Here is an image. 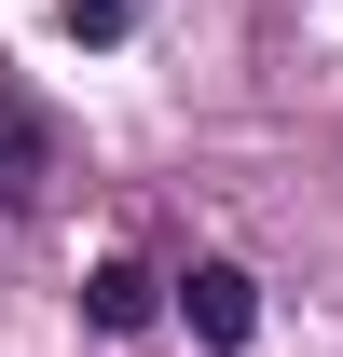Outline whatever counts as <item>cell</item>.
I'll list each match as a JSON object with an SVG mask.
<instances>
[{
	"instance_id": "cell-1",
	"label": "cell",
	"mask_w": 343,
	"mask_h": 357,
	"mask_svg": "<svg viewBox=\"0 0 343 357\" xmlns=\"http://www.w3.org/2000/svg\"><path fill=\"white\" fill-rule=\"evenodd\" d=\"M178 316H192V344H247V330H261V303H247L234 261H192V275H178Z\"/></svg>"
},
{
	"instance_id": "cell-2",
	"label": "cell",
	"mask_w": 343,
	"mask_h": 357,
	"mask_svg": "<svg viewBox=\"0 0 343 357\" xmlns=\"http://www.w3.org/2000/svg\"><path fill=\"white\" fill-rule=\"evenodd\" d=\"M42 178H55V124L28 110V96H0V206H28Z\"/></svg>"
},
{
	"instance_id": "cell-3",
	"label": "cell",
	"mask_w": 343,
	"mask_h": 357,
	"mask_svg": "<svg viewBox=\"0 0 343 357\" xmlns=\"http://www.w3.org/2000/svg\"><path fill=\"white\" fill-rule=\"evenodd\" d=\"M83 316H96V330H151V275H137V261H96Z\"/></svg>"
},
{
	"instance_id": "cell-4",
	"label": "cell",
	"mask_w": 343,
	"mask_h": 357,
	"mask_svg": "<svg viewBox=\"0 0 343 357\" xmlns=\"http://www.w3.org/2000/svg\"><path fill=\"white\" fill-rule=\"evenodd\" d=\"M55 14H69L83 42H124V28H137V0H55Z\"/></svg>"
}]
</instances>
